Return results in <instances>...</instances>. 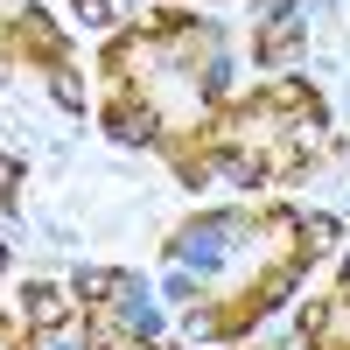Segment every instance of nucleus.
Listing matches in <instances>:
<instances>
[{"label":"nucleus","mask_w":350,"mask_h":350,"mask_svg":"<svg viewBox=\"0 0 350 350\" xmlns=\"http://www.w3.org/2000/svg\"><path fill=\"white\" fill-rule=\"evenodd\" d=\"M231 245V224H196V231H183V239H175V259H189V267H211V259Z\"/></svg>","instance_id":"nucleus-1"},{"label":"nucleus","mask_w":350,"mask_h":350,"mask_svg":"<svg viewBox=\"0 0 350 350\" xmlns=\"http://www.w3.org/2000/svg\"><path fill=\"white\" fill-rule=\"evenodd\" d=\"M161 126H154V112H112V140H126V148H148Z\"/></svg>","instance_id":"nucleus-2"},{"label":"nucleus","mask_w":350,"mask_h":350,"mask_svg":"<svg viewBox=\"0 0 350 350\" xmlns=\"http://www.w3.org/2000/svg\"><path fill=\"white\" fill-rule=\"evenodd\" d=\"M120 287H133V280H126V273H105V267H84V273H77V295H84V301H112Z\"/></svg>","instance_id":"nucleus-3"},{"label":"nucleus","mask_w":350,"mask_h":350,"mask_svg":"<svg viewBox=\"0 0 350 350\" xmlns=\"http://www.w3.org/2000/svg\"><path fill=\"white\" fill-rule=\"evenodd\" d=\"M21 308H28V323H64V295L56 287H28Z\"/></svg>","instance_id":"nucleus-4"},{"label":"nucleus","mask_w":350,"mask_h":350,"mask_svg":"<svg viewBox=\"0 0 350 350\" xmlns=\"http://www.w3.org/2000/svg\"><path fill=\"white\" fill-rule=\"evenodd\" d=\"M301 239H308V252L336 245V217H301Z\"/></svg>","instance_id":"nucleus-5"},{"label":"nucleus","mask_w":350,"mask_h":350,"mask_svg":"<svg viewBox=\"0 0 350 350\" xmlns=\"http://www.w3.org/2000/svg\"><path fill=\"white\" fill-rule=\"evenodd\" d=\"M224 175H231V183H245V189H252V183H259V161H252V154H231V161H224Z\"/></svg>","instance_id":"nucleus-6"},{"label":"nucleus","mask_w":350,"mask_h":350,"mask_svg":"<svg viewBox=\"0 0 350 350\" xmlns=\"http://www.w3.org/2000/svg\"><path fill=\"white\" fill-rule=\"evenodd\" d=\"M49 92H56V105H64V112H70V105H84V84H77V77H56Z\"/></svg>","instance_id":"nucleus-7"},{"label":"nucleus","mask_w":350,"mask_h":350,"mask_svg":"<svg viewBox=\"0 0 350 350\" xmlns=\"http://www.w3.org/2000/svg\"><path fill=\"white\" fill-rule=\"evenodd\" d=\"M343 280H350V252H343Z\"/></svg>","instance_id":"nucleus-8"},{"label":"nucleus","mask_w":350,"mask_h":350,"mask_svg":"<svg viewBox=\"0 0 350 350\" xmlns=\"http://www.w3.org/2000/svg\"><path fill=\"white\" fill-rule=\"evenodd\" d=\"M0 267H8V252H0Z\"/></svg>","instance_id":"nucleus-9"}]
</instances>
